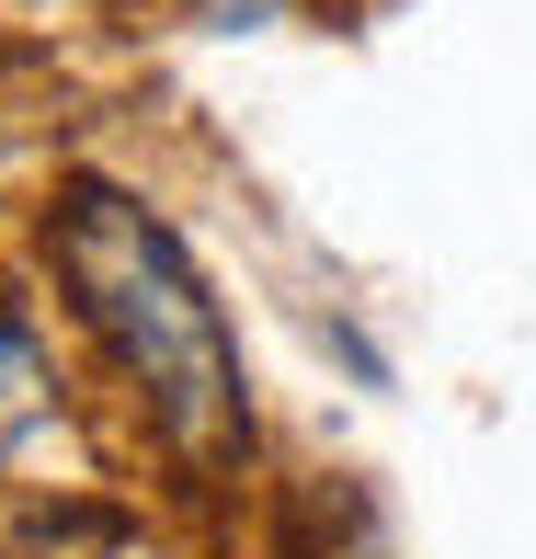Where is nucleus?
<instances>
[{"label":"nucleus","mask_w":536,"mask_h":559,"mask_svg":"<svg viewBox=\"0 0 536 559\" xmlns=\"http://www.w3.org/2000/svg\"><path fill=\"white\" fill-rule=\"evenodd\" d=\"M194 12H206V23H228V35H240V23H274V12H286V0H194Z\"/></svg>","instance_id":"7ed1b4c3"},{"label":"nucleus","mask_w":536,"mask_h":559,"mask_svg":"<svg viewBox=\"0 0 536 559\" xmlns=\"http://www.w3.org/2000/svg\"><path fill=\"white\" fill-rule=\"evenodd\" d=\"M46 423H58V366H46L35 309L0 286V456H12V445H35Z\"/></svg>","instance_id":"f03ea898"},{"label":"nucleus","mask_w":536,"mask_h":559,"mask_svg":"<svg viewBox=\"0 0 536 559\" xmlns=\"http://www.w3.org/2000/svg\"><path fill=\"white\" fill-rule=\"evenodd\" d=\"M46 251H58V286H69V309L92 320V343H104L126 366V389L148 400L160 445L194 456V468L240 456L251 445V377H240V343H228L206 274L183 263V240L126 183L81 171V183H58V206H46Z\"/></svg>","instance_id":"f257e3e1"}]
</instances>
